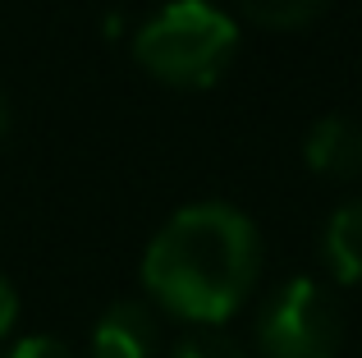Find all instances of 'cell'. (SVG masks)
Wrapping results in <instances>:
<instances>
[{"label": "cell", "mask_w": 362, "mask_h": 358, "mask_svg": "<svg viewBox=\"0 0 362 358\" xmlns=\"http://www.w3.org/2000/svg\"><path fill=\"white\" fill-rule=\"evenodd\" d=\"M262 276V234L234 202H188L151 234L142 289L188 326H225Z\"/></svg>", "instance_id": "1"}, {"label": "cell", "mask_w": 362, "mask_h": 358, "mask_svg": "<svg viewBox=\"0 0 362 358\" xmlns=\"http://www.w3.org/2000/svg\"><path fill=\"white\" fill-rule=\"evenodd\" d=\"M133 60L165 88L202 92L239 60V18L211 0H165L133 33Z\"/></svg>", "instance_id": "2"}, {"label": "cell", "mask_w": 362, "mask_h": 358, "mask_svg": "<svg viewBox=\"0 0 362 358\" xmlns=\"http://www.w3.org/2000/svg\"><path fill=\"white\" fill-rule=\"evenodd\" d=\"M262 358H339L344 354V304L317 276H293L266 294L257 313Z\"/></svg>", "instance_id": "3"}, {"label": "cell", "mask_w": 362, "mask_h": 358, "mask_svg": "<svg viewBox=\"0 0 362 358\" xmlns=\"http://www.w3.org/2000/svg\"><path fill=\"white\" fill-rule=\"evenodd\" d=\"M156 354H160L156 313L138 299L110 304L88 335V358H156Z\"/></svg>", "instance_id": "4"}, {"label": "cell", "mask_w": 362, "mask_h": 358, "mask_svg": "<svg viewBox=\"0 0 362 358\" xmlns=\"http://www.w3.org/2000/svg\"><path fill=\"white\" fill-rule=\"evenodd\" d=\"M303 161L312 175L349 184L362 175V125L349 115H321L303 134Z\"/></svg>", "instance_id": "5"}, {"label": "cell", "mask_w": 362, "mask_h": 358, "mask_svg": "<svg viewBox=\"0 0 362 358\" xmlns=\"http://www.w3.org/2000/svg\"><path fill=\"white\" fill-rule=\"evenodd\" d=\"M321 258L335 285H362V197H349L330 212L321 230Z\"/></svg>", "instance_id": "6"}, {"label": "cell", "mask_w": 362, "mask_h": 358, "mask_svg": "<svg viewBox=\"0 0 362 358\" xmlns=\"http://www.w3.org/2000/svg\"><path fill=\"white\" fill-rule=\"evenodd\" d=\"M239 14L252 28H266V33H298V28L317 23L330 9V0H234Z\"/></svg>", "instance_id": "7"}, {"label": "cell", "mask_w": 362, "mask_h": 358, "mask_svg": "<svg viewBox=\"0 0 362 358\" xmlns=\"http://www.w3.org/2000/svg\"><path fill=\"white\" fill-rule=\"evenodd\" d=\"M170 358H252L234 335H225L221 326H193L184 340L170 350Z\"/></svg>", "instance_id": "8"}, {"label": "cell", "mask_w": 362, "mask_h": 358, "mask_svg": "<svg viewBox=\"0 0 362 358\" xmlns=\"http://www.w3.org/2000/svg\"><path fill=\"white\" fill-rule=\"evenodd\" d=\"M9 358H78L64 340H55V335H33V340H18Z\"/></svg>", "instance_id": "9"}, {"label": "cell", "mask_w": 362, "mask_h": 358, "mask_svg": "<svg viewBox=\"0 0 362 358\" xmlns=\"http://www.w3.org/2000/svg\"><path fill=\"white\" fill-rule=\"evenodd\" d=\"M18 326V289L9 285V276L0 271V340Z\"/></svg>", "instance_id": "10"}, {"label": "cell", "mask_w": 362, "mask_h": 358, "mask_svg": "<svg viewBox=\"0 0 362 358\" xmlns=\"http://www.w3.org/2000/svg\"><path fill=\"white\" fill-rule=\"evenodd\" d=\"M9 125H14V106H9V92L0 88V138L9 134Z\"/></svg>", "instance_id": "11"}]
</instances>
